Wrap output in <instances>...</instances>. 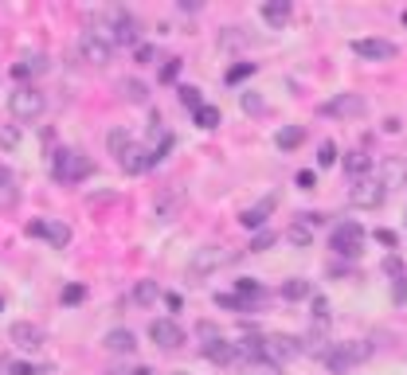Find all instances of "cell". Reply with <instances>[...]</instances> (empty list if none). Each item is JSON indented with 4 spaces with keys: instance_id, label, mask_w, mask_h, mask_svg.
Masks as SVG:
<instances>
[{
    "instance_id": "1",
    "label": "cell",
    "mask_w": 407,
    "mask_h": 375,
    "mask_svg": "<svg viewBox=\"0 0 407 375\" xmlns=\"http://www.w3.org/2000/svg\"><path fill=\"white\" fill-rule=\"evenodd\" d=\"M235 258H239V250L200 246V250L192 254V258H188V270H184V274H188V282L196 285V282H204V278H212L220 266H228V262H235Z\"/></svg>"
},
{
    "instance_id": "2",
    "label": "cell",
    "mask_w": 407,
    "mask_h": 375,
    "mask_svg": "<svg viewBox=\"0 0 407 375\" xmlns=\"http://www.w3.org/2000/svg\"><path fill=\"white\" fill-rule=\"evenodd\" d=\"M51 176L55 184H78L90 176V157L83 149H59L51 157Z\"/></svg>"
},
{
    "instance_id": "3",
    "label": "cell",
    "mask_w": 407,
    "mask_h": 375,
    "mask_svg": "<svg viewBox=\"0 0 407 375\" xmlns=\"http://www.w3.org/2000/svg\"><path fill=\"white\" fill-rule=\"evenodd\" d=\"M372 356V344L368 340H348V344H329V352H325V367L329 371H337V375H345L348 367H356V364H365V359Z\"/></svg>"
},
{
    "instance_id": "4",
    "label": "cell",
    "mask_w": 407,
    "mask_h": 375,
    "mask_svg": "<svg viewBox=\"0 0 407 375\" xmlns=\"http://www.w3.org/2000/svg\"><path fill=\"white\" fill-rule=\"evenodd\" d=\"M329 250H333V254H341V258H360V250H365V231H360V223L345 219L341 227H333Z\"/></svg>"
},
{
    "instance_id": "5",
    "label": "cell",
    "mask_w": 407,
    "mask_h": 375,
    "mask_svg": "<svg viewBox=\"0 0 407 375\" xmlns=\"http://www.w3.org/2000/svg\"><path fill=\"white\" fill-rule=\"evenodd\" d=\"M384 200H388V188H384L380 176H360V180L353 184V192H348V203L360 211H376Z\"/></svg>"
},
{
    "instance_id": "6",
    "label": "cell",
    "mask_w": 407,
    "mask_h": 375,
    "mask_svg": "<svg viewBox=\"0 0 407 375\" xmlns=\"http://www.w3.org/2000/svg\"><path fill=\"white\" fill-rule=\"evenodd\" d=\"M8 109H12V117H16V121H35V117L47 109V98H43L35 86H20V90L8 94Z\"/></svg>"
},
{
    "instance_id": "7",
    "label": "cell",
    "mask_w": 407,
    "mask_h": 375,
    "mask_svg": "<svg viewBox=\"0 0 407 375\" xmlns=\"http://www.w3.org/2000/svg\"><path fill=\"white\" fill-rule=\"evenodd\" d=\"M149 340L157 344V348H165V352H177L180 344H184V328H180L172 317H161V321H153L149 325Z\"/></svg>"
},
{
    "instance_id": "8",
    "label": "cell",
    "mask_w": 407,
    "mask_h": 375,
    "mask_svg": "<svg viewBox=\"0 0 407 375\" xmlns=\"http://www.w3.org/2000/svg\"><path fill=\"white\" fill-rule=\"evenodd\" d=\"M78 55H83L86 63H94V67H106L110 55H114V43H106L102 35H94V32H83V35H78Z\"/></svg>"
},
{
    "instance_id": "9",
    "label": "cell",
    "mask_w": 407,
    "mask_h": 375,
    "mask_svg": "<svg viewBox=\"0 0 407 375\" xmlns=\"http://www.w3.org/2000/svg\"><path fill=\"white\" fill-rule=\"evenodd\" d=\"M353 51L360 59H368V63H388V59H396L399 55V47L391 40H380V35H376V40H353Z\"/></svg>"
},
{
    "instance_id": "10",
    "label": "cell",
    "mask_w": 407,
    "mask_h": 375,
    "mask_svg": "<svg viewBox=\"0 0 407 375\" xmlns=\"http://www.w3.org/2000/svg\"><path fill=\"white\" fill-rule=\"evenodd\" d=\"M294 356H302V336H290V333L266 336V359L286 364V359H294Z\"/></svg>"
},
{
    "instance_id": "11",
    "label": "cell",
    "mask_w": 407,
    "mask_h": 375,
    "mask_svg": "<svg viewBox=\"0 0 407 375\" xmlns=\"http://www.w3.org/2000/svg\"><path fill=\"white\" fill-rule=\"evenodd\" d=\"M278 208V196H266V200H259L254 208H247V211H239V223L247 227V231H263V223H266V215Z\"/></svg>"
},
{
    "instance_id": "12",
    "label": "cell",
    "mask_w": 407,
    "mask_h": 375,
    "mask_svg": "<svg viewBox=\"0 0 407 375\" xmlns=\"http://www.w3.org/2000/svg\"><path fill=\"white\" fill-rule=\"evenodd\" d=\"M8 336H12V344H16V348H28V352L40 348V344L47 340V333H43L40 325H32V321H16Z\"/></svg>"
},
{
    "instance_id": "13",
    "label": "cell",
    "mask_w": 407,
    "mask_h": 375,
    "mask_svg": "<svg viewBox=\"0 0 407 375\" xmlns=\"http://www.w3.org/2000/svg\"><path fill=\"white\" fill-rule=\"evenodd\" d=\"M365 98L360 94H341V98H333V102H325V114H333V117H360L365 114Z\"/></svg>"
},
{
    "instance_id": "14",
    "label": "cell",
    "mask_w": 407,
    "mask_h": 375,
    "mask_svg": "<svg viewBox=\"0 0 407 375\" xmlns=\"http://www.w3.org/2000/svg\"><path fill=\"white\" fill-rule=\"evenodd\" d=\"M110 28H114V35H110L114 43H122V47H126V43L134 47V43H137V20L129 16V12H114Z\"/></svg>"
},
{
    "instance_id": "15",
    "label": "cell",
    "mask_w": 407,
    "mask_h": 375,
    "mask_svg": "<svg viewBox=\"0 0 407 375\" xmlns=\"http://www.w3.org/2000/svg\"><path fill=\"white\" fill-rule=\"evenodd\" d=\"M118 165H122V172H129V176H141V172H149V168H157V165H153V153L141 149V145H134Z\"/></svg>"
},
{
    "instance_id": "16",
    "label": "cell",
    "mask_w": 407,
    "mask_h": 375,
    "mask_svg": "<svg viewBox=\"0 0 407 375\" xmlns=\"http://www.w3.org/2000/svg\"><path fill=\"white\" fill-rule=\"evenodd\" d=\"M204 356H208V364H231V359H235L239 356V348H235V344H231V340H223V336H220V340H212V344H204Z\"/></svg>"
},
{
    "instance_id": "17",
    "label": "cell",
    "mask_w": 407,
    "mask_h": 375,
    "mask_svg": "<svg viewBox=\"0 0 407 375\" xmlns=\"http://www.w3.org/2000/svg\"><path fill=\"white\" fill-rule=\"evenodd\" d=\"M47 71V59L43 55H24L12 63V78H32V75H43Z\"/></svg>"
},
{
    "instance_id": "18",
    "label": "cell",
    "mask_w": 407,
    "mask_h": 375,
    "mask_svg": "<svg viewBox=\"0 0 407 375\" xmlns=\"http://www.w3.org/2000/svg\"><path fill=\"white\" fill-rule=\"evenodd\" d=\"M106 145H110V157H126L129 149H134V137H129V129L126 125H114L110 133H106Z\"/></svg>"
},
{
    "instance_id": "19",
    "label": "cell",
    "mask_w": 407,
    "mask_h": 375,
    "mask_svg": "<svg viewBox=\"0 0 407 375\" xmlns=\"http://www.w3.org/2000/svg\"><path fill=\"white\" fill-rule=\"evenodd\" d=\"M102 344H106L110 352H126V356H129V352L137 348V336L129 333V328H114V333L102 336Z\"/></svg>"
},
{
    "instance_id": "20",
    "label": "cell",
    "mask_w": 407,
    "mask_h": 375,
    "mask_svg": "<svg viewBox=\"0 0 407 375\" xmlns=\"http://www.w3.org/2000/svg\"><path fill=\"white\" fill-rule=\"evenodd\" d=\"M122 98L126 102H134V106H145V102H149V86L141 83V78H122Z\"/></svg>"
},
{
    "instance_id": "21",
    "label": "cell",
    "mask_w": 407,
    "mask_h": 375,
    "mask_svg": "<svg viewBox=\"0 0 407 375\" xmlns=\"http://www.w3.org/2000/svg\"><path fill=\"white\" fill-rule=\"evenodd\" d=\"M302 141H305V125H286V129H278V133H274V145H278L282 153L297 149Z\"/></svg>"
},
{
    "instance_id": "22",
    "label": "cell",
    "mask_w": 407,
    "mask_h": 375,
    "mask_svg": "<svg viewBox=\"0 0 407 375\" xmlns=\"http://www.w3.org/2000/svg\"><path fill=\"white\" fill-rule=\"evenodd\" d=\"M235 348H239V356H247V359H266V336L251 333V336H243Z\"/></svg>"
},
{
    "instance_id": "23",
    "label": "cell",
    "mask_w": 407,
    "mask_h": 375,
    "mask_svg": "<svg viewBox=\"0 0 407 375\" xmlns=\"http://www.w3.org/2000/svg\"><path fill=\"white\" fill-rule=\"evenodd\" d=\"M8 375H51V364H32V359H4Z\"/></svg>"
},
{
    "instance_id": "24",
    "label": "cell",
    "mask_w": 407,
    "mask_h": 375,
    "mask_svg": "<svg viewBox=\"0 0 407 375\" xmlns=\"http://www.w3.org/2000/svg\"><path fill=\"white\" fill-rule=\"evenodd\" d=\"M282 297H286V301L314 297V282H305V278H290V282H282Z\"/></svg>"
},
{
    "instance_id": "25",
    "label": "cell",
    "mask_w": 407,
    "mask_h": 375,
    "mask_svg": "<svg viewBox=\"0 0 407 375\" xmlns=\"http://www.w3.org/2000/svg\"><path fill=\"white\" fill-rule=\"evenodd\" d=\"M380 180H384V188L407 184V168H403V160H396V157H391V160H384V176H380Z\"/></svg>"
},
{
    "instance_id": "26",
    "label": "cell",
    "mask_w": 407,
    "mask_h": 375,
    "mask_svg": "<svg viewBox=\"0 0 407 375\" xmlns=\"http://www.w3.org/2000/svg\"><path fill=\"white\" fill-rule=\"evenodd\" d=\"M263 16H266V24H271V28H282L290 20V4H286V0H271V4H263Z\"/></svg>"
},
{
    "instance_id": "27",
    "label": "cell",
    "mask_w": 407,
    "mask_h": 375,
    "mask_svg": "<svg viewBox=\"0 0 407 375\" xmlns=\"http://www.w3.org/2000/svg\"><path fill=\"white\" fill-rule=\"evenodd\" d=\"M345 168L353 176H365L368 168H372V157H368V149H353V153H345Z\"/></svg>"
},
{
    "instance_id": "28",
    "label": "cell",
    "mask_w": 407,
    "mask_h": 375,
    "mask_svg": "<svg viewBox=\"0 0 407 375\" xmlns=\"http://www.w3.org/2000/svg\"><path fill=\"white\" fill-rule=\"evenodd\" d=\"M47 242L51 246H71V227L67 223H59V219H47Z\"/></svg>"
},
{
    "instance_id": "29",
    "label": "cell",
    "mask_w": 407,
    "mask_h": 375,
    "mask_svg": "<svg viewBox=\"0 0 407 375\" xmlns=\"http://www.w3.org/2000/svg\"><path fill=\"white\" fill-rule=\"evenodd\" d=\"M192 121L200 125V129H216V125L223 121V114H220V106H200V109L192 114Z\"/></svg>"
},
{
    "instance_id": "30",
    "label": "cell",
    "mask_w": 407,
    "mask_h": 375,
    "mask_svg": "<svg viewBox=\"0 0 407 375\" xmlns=\"http://www.w3.org/2000/svg\"><path fill=\"white\" fill-rule=\"evenodd\" d=\"M243 375H282V367L274 364V359H247Z\"/></svg>"
},
{
    "instance_id": "31",
    "label": "cell",
    "mask_w": 407,
    "mask_h": 375,
    "mask_svg": "<svg viewBox=\"0 0 407 375\" xmlns=\"http://www.w3.org/2000/svg\"><path fill=\"white\" fill-rule=\"evenodd\" d=\"M157 293H161V290H157V282H149V278L134 285V301H137V305H153V301H157Z\"/></svg>"
},
{
    "instance_id": "32",
    "label": "cell",
    "mask_w": 407,
    "mask_h": 375,
    "mask_svg": "<svg viewBox=\"0 0 407 375\" xmlns=\"http://www.w3.org/2000/svg\"><path fill=\"white\" fill-rule=\"evenodd\" d=\"M333 313H329V301L322 297V293H314V328H329Z\"/></svg>"
},
{
    "instance_id": "33",
    "label": "cell",
    "mask_w": 407,
    "mask_h": 375,
    "mask_svg": "<svg viewBox=\"0 0 407 375\" xmlns=\"http://www.w3.org/2000/svg\"><path fill=\"white\" fill-rule=\"evenodd\" d=\"M177 203H180V192H177V188H172V192H165L161 200H157V208H153V211H157V219H161V223H165V219H169L172 211H177Z\"/></svg>"
},
{
    "instance_id": "34",
    "label": "cell",
    "mask_w": 407,
    "mask_h": 375,
    "mask_svg": "<svg viewBox=\"0 0 407 375\" xmlns=\"http://www.w3.org/2000/svg\"><path fill=\"white\" fill-rule=\"evenodd\" d=\"M274 242H278V234H274V231H259V234L251 239V246H247V250H251V254H263V250L274 246Z\"/></svg>"
},
{
    "instance_id": "35",
    "label": "cell",
    "mask_w": 407,
    "mask_h": 375,
    "mask_svg": "<svg viewBox=\"0 0 407 375\" xmlns=\"http://www.w3.org/2000/svg\"><path fill=\"white\" fill-rule=\"evenodd\" d=\"M286 239L294 242V246H309V242H314V231H309V227H302V223H294L286 231Z\"/></svg>"
},
{
    "instance_id": "36",
    "label": "cell",
    "mask_w": 407,
    "mask_h": 375,
    "mask_svg": "<svg viewBox=\"0 0 407 375\" xmlns=\"http://www.w3.org/2000/svg\"><path fill=\"white\" fill-rule=\"evenodd\" d=\"M0 149H20V129L16 125H0Z\"/></svg>"
},
{
    "instance_id": "37",
    "label": "cell",
    "mask_w": 407,
    "mask_h": 375,
    "mask_svg": "<svg viewBox=\"0 0 407 375\" xmlns=\"http://www.w3.org/2000/svg\"><path fill=\"white\" fill-rule=\"evenodd\" d=\"M180 106H184V109H192V114H196V109L204 106L200 90H196V86H180Z\"/></svg>"
},
{
    "instance_id": "38",
    "label": "cell",
    "mask_w": 407,
    "mask_h": 375,
    "mask_svg": "<svg viewBox=\"0 0 407 375\" xmlns=\"http://www.w3.org/2000/svg\"><path fill=\"white\" fill-rule=\"evenodd\" d=\"M239 106H243V114H263V109H266V102L259 98V94H251V90H247V94H239Z\"/></svg>"
},
{
    "instance_id": "39",
    "label": "cell",
    "mask_w": 407,
    "mask_h": 375,
    "mask_svg": "<svg viewBox=\"0 0 407 375\" xmlns=\"http://www.w3.org/2000/svg\"><path fill=\"white\" fill-rule=\"evenodd\" d=\"M83 297H86V285H83V282H71V285H63V305H78Z\"/></svg>"
},
{
    "instance_id": "40",
    "label": "cell",
    "mask_w": 407,
    "mask_h": 375,
    "mask_svg": "<svg viewBox=\"0 0 407 375\" xmlns=\"http://www.w3.org/2000/svg\"><path fill=\"white\" fill-rule=\"evenodd\" d=\"M317 165H322V168L337 165V145H333V141H322V149H317Z\"/></svg>"
},
{
    "instance_id": "41",
    "label": "cell",
    "mask_w": 407,
    "mask_h": 375,
    "mask_svg": "<svg viewBox=\"0 0 407 375\" xmlns=\"http://www.w3.org/2000/svg\"><path fill=\"white\" fill-rule=\"evenodd\" d=\"M254 71H259V67H254V63H235V67L228 71V83L235 86V83H243L247 75H254Z\"/></svg>"
},
{
    "instance_id": "42",
    "label": "cell",
    "mask_w": 407,
    "mask_h": 375,
    "mask_svg": "<svg viewBox=\"0 0 407 375\" xmlns=\"http://www.w3.org/2000/svg\"><path fill=\"white\" fill-rule=\"evenodd\" d=\"M294 184L302 188V192H314V188H317V172H314V168H302V172L294 176Z\"/></svg>"
},
{
    "instance_id": "43",
    "label": "cell",
    "mask_w": 407,
    "mask_h": 375,
    "mask_svg": "<svg viewBox=\"0 0 407 375\" xmlns=\"http://www.w3.org/2000/svg\"><path fill=\"white\" fill-rule=\"evenodd\" d=\"M196 336H200L204 344H212V340H220V328H216L212 321H200V325H196Z\"/></svg>"
},
{
    "instance_id": "44",
    "label": "cell",
    "mask_w": 407,
    "mask_h": 375,
    "mask_svg": "<svg viewBox=\"0 0 407 375\" xmlns=\"http://www.w3.org/2000/svg\"><path fill=\"white\" fill-rule=\"evenodd\" d=\"M294 223H302V227H309V231H317V227L325 223V215H317V211H297Z\"/></svg>"
},
{
    "instance_id": "45",
    "label": "cell",
    "mask_w": 407,
    "mask_h": 375,
    "mask_svg": "<svg viewBox=\"0 0 407 375\" xmlns=\"http://www.w3.org/2000/svg\"><path fill=\"white\" fill-rule=\"evenodd\" d=\"M235 290H239V297H259V293H263L254 278H239V282H235Z\"/></svg>"
},
{
    "instance_id": "46",
    "label": "cell",
    "mask_w": 407,
    "mask_h": 375,
    "mask_svg": "<svg viewBox=\"0 0 407 375\" xmlns=\"http://www.w3.org/2000/svg\"><path fill=\"white\" fill-rule=\"evenodd\" d=\"M28 239H47V219H32V223L24 227Z\"/></svg>"
},
{
    "instance_id": "47",
    "label": "cell",
    "mask_w": 407,
    "mask_h": 375,
    "mask_svg": "<svg viewBox=\"0 0 407 375\" xmlns=\"http://www.w3.org/2000/svg\"><path fill=\"white\" fill-rule=\"evenodd\" d=\"M384 274L403 278V258H399V254H388V258H384Z\"/></svg>"
},
{
    "instance_id": "48",
    "label": "cell",
    "mask_w": 407,
    "mask_h": 375,
    "mask_svg": "<svg viewBox=\"0 0 407 375\" xmlns=\"http://www.w3.org/2000/svg\"><path fill=\"white\" fill-rule=\"evenodd\" d=\"M391 301H396V305H407V274L396 278V285H391Z\"/></svg>"
},
{
    "instance_id": "49",
    "label": "cell",
    "mask_w": 407,
    "mask_h": 375,
    "mask_svg": "<svg viewBox=\"0 0 407 375\" xmlns=\"http://www.w3.org/2000/svg\"><path fill=\"white\" fill-rule=\"evenodd\" d=\"M216 305H220V309H247V297H239V293H235V297L223 293V297H216Z\"/></svg>"
},
{
    "instance_id": "50",
    "label": "cell",
    "mask_w": 407,
    "mask_h": 375,
    "mask_svg": "<svg viewBox=\"0 0 407 375\" xmlns=\"http://www.w3.org/2000/svg\"><path fill=\"white\" fill-rule=\"evenodd\" d=\"M137 63H153V59H157V47H153V43H137Z\"/></svg>"
},
{
    "instance_id": "51",
    "label": "cell",
    "mask_w": 407,
    "mask_h": 375,
    "mask_svg": "<svg viewBox=\"0 0 407 375\" xmlns=\"http://www.w3.org/2000/svg\"><path fill=\"white\" fill-rule=\"evenodd\" d=\"M177 75H180V59H169V63H165V71H161V78H165V83H172Z\"/></svg>"
},
{
    "instance_id": "52",
    "label": "cell",
    "mask_w": 407,
    "mask_h": 375,
    "mask_svg": "<svg viewBox=\"0 0 407 375\" xmlns=\"http://www.w3.org/2000/svg\"><path fill=\"white\" fill-rule=\"evenodd\" d=\"M376 239H380L384 246H396V242H399V239H396V231H376Z\"/></svg>"
},
{
    "instance_id": "53",
    "label": "cell",
    "mask_w": 407,
    "mask_h": 375,
    "mask_svg": "<svg viewBox=\"0 0 407 375\" xmlns=\"http://www.w3.org/2000/svg\"><path fill=\"white\" fill-rule=\"evenodd\" d=\"M114 375H157V371H153V367H141V364H137V367H129V371H114Z\"/></svg>"
},
{
    "instance_id": "54",
    "label": "cell",
    "mask_w": 407,
    "mask_h": 375,
    "mask_svg": "<svg viewBox=\"0 0 407 375\" xmlns=\"http://www.w3.org/2000/svg\"><path fill=\"white\" fill-rule=\"evenodd\" d=\"M384 129H388V133H399V129H403V121H399V117H388V121H384Z\"/></svg>"
},
{
    "instance_id": "55",
    "label": "cell",
    "mask_w": 407,
    "mask_h": 375,
    "mask_svg": "<svg viewBox=\"0 0 407 375\" xmlns=\"http://www.w3.org/2000/svg\"><path fill=\"white\" fill-rule=\"evenodd\" d=\"M0 184H8V172H4V168H0Z\"/></svg>"
},
{
    "instance_id": "56",
    "label": "cell",
    "mask_w": 407,
    "mask_h": 375,
    "mask_svg": "<svg viewBox=\"0 0 407 375\" xmlns=\"http://www.w3.org/2000/svg\"><path fill=\"white\" fill-rule=\"evenodd\" d=\"M169 375H188V371H169Z\"/></svg>"
},
{
    "instance_id": "57",
    "label": "cell",
    "mask_w": 407,
    "mask_h": 375,
    "mask_svg": "<svg viewBox=\"0 0 407 375\" xmlns=\"http://www.w3.org/2000/svg\"><path fill=\"white\" fill-rule=\"evenodd\" d=\"M403 28H407V12H403Z\"/></svg>"
},
{
    "instance_id": "58",
    "label": "cell",
    "mask_w": 407,
    "mask_h": 375,
    "mask_svg": "<svg viewBox=\"0 0 407 375\" xmlns=\"http://www.w3.org/2000/svg\"><path fill=\"white\" fill-rule=\"evenodd\" d=\"M0 309H4V297H0Z\"/></svg>"
}]
</instances>
